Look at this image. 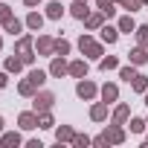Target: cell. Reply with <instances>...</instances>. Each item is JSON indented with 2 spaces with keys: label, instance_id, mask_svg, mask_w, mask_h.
<instances>
[{
  "label": "cell",
  "instance_id": "44dd1931",
  "mask_svg": "<svg viewBox=\"0 0 148 148\" xmlns=\"http://www.w3.org/2000/svg\"><path fill=\"white\" fill-rule=\"evenodd\" d=\"M128 58H131V64L136 67V64H145V61H148V52H145V47H136V49L128 52Z\"/></svg>",
  "mask_w": 148,
  "mask_h": 148
},
{
  "label": "cell",
  "instance_id": "2e32d148",
  "mask_svg": "<svg viewBox=\"0 0 148 148\" xmlns=\"http://www.w3.org/2000/svg\"><path fill=\"white\" fill-rule=\"evenodd\" d=\"M55 139H58V145L61 142H73L76 139V131H73L70 125H61V128H55Z\"/></svg>",
  "mask_w": 148,
  "mask_h": 148
},
{
  "label": "cell",
  "instance_id": "603a6c76",
  "mask_svg": "<svg viewBox=\"0 0 148 148\" xmlns=\"http://www.w3.org/2000/svg\"><path fill=\"white\" fill-rule=\"evenodd\" d=\"M6 70H9V73H21V70H23V58H21L18 52L9 55V58H6Z\"/></svg>",
  "mask_w": 148,
  "mask_h": 148
},
{
  "label": "cell",
  "instance_id": "6da1fadb",
  "mask_svg": "<svg viewBox=\"0 0 148 148\" xmlns=\"http://www.w3.org/2000/svg\"><path fill=\"white\" fill-rule=\"evenodd\" d=\"M32 47H35V38H32V35H21V38H18V44H15V52L23 58V64H32V61H35V52H32Z\"/></svg>",
  "mask_w": 148,
  "mask_h": 148
},
{
  "label": "cell",
  "instance_id": "f546056e",
  "mask_svg": "<svg viewBox=\"0 0 148 148\" xmlns=\"http://www.w3.org/2000/svg\"><path fill=\"white\" fill-rule=\"evenodd\" d=\"M38 128H55V119H52V113H49V110L38 113Z\"/></svg>",
  "mask_w": 148,
  "mask_h": 148
},
{
  "label": "cell",
  "instance_id": "83f0119b",
  "mask_svg": "<svg viewBox=\"0 0 148 148\" xmlns=\"http://www.w3.org/2000/svg\"><path fill=\"white\" fill-rule=\"evenodd\" d=\"M113 3H116V0H96V6H99V9L105 12V18H113V15H116Z\"/></svg>",
  "mask_w": 148,
  "mask_h": 148
},
{
  "label": "cell",
  "instance_id": "ba28073f",
  "mask_svg": "<svg viewBox=\"0 0 148 148\" xmlns=\"http://www.w3.org/2000/svg\"><path fill=\"white\" fill-rule=\"evenodd\" d=\"M67 61H64V55H52V64H49V76H55V79H61L64 73H67Z\"/></svg>",
  "mask_w": 148,
  "mask_h": 148
},
{
  "label": "cell",
  "instance_id": "e575fe53",
  "mask_svg": "<svg viewBox=\"0 0 148 148\" xmlns=\"http://www.w3.org/2000/svg\"><path fill=\"white\" fill-rule=\"evenodd\" d=\"M119 6H122V9H128V12L134 15V12H136V9L142 6V0H122V3H119Z\"/></svg>",
  "mask_w": 148,
  "mask_h": 148
},
{
  "label": "cell",
  "instance_id": "cb8c5ba5",
  "mask_svg": "<svg viewBox=\"0 0 148 148\" xmlns=\"http://www.w3.org/2000/svg\"><path fill=\"white\" fill-rule=\"evenodd\" d=\"M47 76H49V70H29V76H26V79H29L32 84H38V87H41V84L47 82Z\"/></svg>",
  "mask_w": 148,
  "mask_h": 148
},
{
  "label": "cell",
  "instance_id": "9a60e30c",
  "mask_svg": "<svg viewBox=\"0 0 148 148\" xmlns=\"http://www.w3.org/2000/svg\"><path fill=\"white\" fill-rule=\"evenodd\" d=\"M64 9H67V6H61L58 0H49V3H47V18H49V21H61Z\"/></svg>",
  "mask_w": 148,
  "mask_h": 148
},
{
  "label": "cell",
  "instance_id": "4fadbf2b",
  "mask_svg": "<svg viewBox=\"0 0 148 148\" xmlns=\"http://www.w3.org/2000/svg\"><path fill=\"white\" fill-rule=\"evenodd\" d=\"M90 119H93V122H105V119H108V102H96V105L90 108Z\"/></svg>",
  "mask_w": 148,
  "mask_h": 148
},
{
  "label": "cell",
  "instance_id": "3957f363",
  "mask_svg": "<svg viewBox=\"0 0 148 148\" xmlns=\"http://www.w3.org/2000/svg\"><path fill=\"white\" fill-rule=\"evenodd\" d=\"M52 105H55V96H52L49 90H41V93H35V96H32V110H38V113L52 110Z\"/></svg>",
  "mask_w": 148,
  "mask_h": 148
},
{
  "label": "cell",
  "instance_id": "7dc6e473",
  "mask_svg": "<svg viewBox=\"0 0 148 148\" xmlns=\"http://www.w3.org/2000/svg\"><path fill=\"white\" fill-rule=\"evenodd\" d=\"M145 122H148V119H145Z\"/></svg>",
  "mask_w": 148,
  "mask_h": 148
},
{
  "label": "cell",
  "instance_id": "8992f818",
  "mask_svg": "<svg viewBox=\"0 0 148 148\" xmlns=\"http://www.w3.org/2000/svg\"><path fill=\"white\" fill-rule=\"evenodd\" d=\"M18 125H21L23 131H35V128H38V110H23V113L18 116Z\"/></svg>",
  "mask_w": 148,
  "mask_h": 148
},
{
  "label": "cell",
  "instance_id": "7bdbcfd3",
  "mask_svg": "<svg viewBox=\"0 0 148 148\" xmlns=\"http://www.w3.org/2000/svg\"><path fill=\"white\" fill-rule=\"evenodd\" d=\"M142 3H148V0H142Z\"/></svg>",
  "mask_w": 148,
  "mask_h": 148
},
{
  "label": "cell",
  "instance_id": "7402d4cb",
  "mask_svg": "<svg viewBox=\"0 0 148 148\" xmlns=\"http://www.w3.org/2000/svg\"><path fill=\"white\" fill-rule=\"evenodd\" d=\"M18 93H21V96H26V99H32V96L38 93V84H32L29 79H23V82L18 84Z\"/></svg>",
  "mask_w": 148,
  "mask_h": 148
},
{
  "label": "cell",
  "instance_id": "bcb514c9",
  "mask_svg": "<svg viewBox=\"0 0 148 148\" xmlns=\"http://www.w3.org/2000/svg\"><path fill=\"white\" fill-rule=\"evenodd\" d=\"M145 145H148V139H145Z\"/></svg>",
  "mask_w": 148,
  "mask_h": 148
},
{
  "label": "cell",
  "instance_id": "7a4b0ae2",
  "mask_svg": "<svg viewBox=\"0 0 148 148\" xmlns=\"http://www.w3.org/2000/svg\"><path fill=\"white\" fill-rule=\"evenodd\" d=\"M79 49H82V55H87V58H102V52H105V49H102V44H99V41H93L87 32L79 38Z\"/></svg>",
  "mask_w": 148,
  "mask_h": 148
},
{
  "label": "cell",
  "instance_id": "4316f807",
  "mask_svg": "<svg viewBox=\"0 0 148 148\" xmlns=\"http://www.w3.org/2000/svg\"><path fill=\"white\" fill-rule=\"evenodd\" d=\"M134 35H136V47H145V49H148V23H145V26H136Z\"/></svg>",
  "mask_w": 148,
  "mask_h": 148
},
{
  "label": "cell",
  "instance_id": "b9f144b4",
  "mask_svg": "<svg viewBox=\"0 0 148 148\" xmlns=\"http://www.w3.org/2000/svg\"><path fill=\"white\" fill-rule=\"evenodd\" d=\"M0 49H3V38H0Z\"/></svg>",
  "mask_w": 148,
  "mask_h": 148
},
{
  "label": "cell",
  "instance_id": "ee69618b",
  "mask_svg": "<svg viewBox=\"0 0 148 148\" xmlns=\"http://www.w3.org/2000/svg\"><path fill=\"white\" fill-rule=\"evenodd\" d=\"M116 3H122V0H116Z\"/></svg>",
  "mask_w": 148,
  "mask_h": 148
},
{
  "label": "cell",
  "instance_id": "4dcf8cb0",
  "mask_svg": "<svg viewBox=\"0 0 148 148\" xmlns=\"http://www.w3.org/2000/svg\"><path fill=\"white\" fill-rule=\"evenodd\" d=\"M119 79H122V82H128V84L136 79V70H134V64H131V67H119Z\"/></svg>",
  "mask_w": 148,
  "mask_h": 148
},
{
  "label": "cell",
  "instance_id": "5bb4252c",
  "mask_svg": "<svg viewBox=\"0 0 148 148\" xmlns=\"http://www.w3.org/2000/svg\"><path fill=\"white\" fill-rule=\"evenodd\" d=\"M70 15L76 18V21H84V18L90 15V9H87V3H82V0H73V6H70Z\"/></svg>",
  "mask_w": 148,
  "mask_h": 148
},
{
  "label": "cell",
  "instance_id": "f6af8a7d",
  "mask_svg": "<svg viewBox=\"0 0 148 148\" xmlns=\"http://www.w3.org/2000/svg\"><path fill=\"white\" fill-rule=\"evenodd\" d=\"M82 3H87V0H82Z\"/></svg>",
  "mask_w": 148,
  "mask_h": 148
},
{
  "label": "cell",
  "instance_id": "f1b7e54d",
  "mask_svg": "<svg viewBox=\"0 0 148 148\" xmlns=\"http://www.w3.org/2000/svg\"><path fill=\"white\" fill-rule=\"evenodd\" d=\"M131 87H134L136 93H145V90H148V76H139V73H136V79L131 82Z\"/></svg>",
  "mask_w": 148,
  "mask_h": 148
},
{
  "label": "cell",
  "instance_id": "8d00e7d4",
  "mask_svg": "<svg viewBox=\"0 0 148 148\" xmlns=\"http://www.w3.org/2000/svg\"><path fill=\"white\" fill-rule=\"evenodd\" d=\"M9 84V70H0V87Z\"/></svg>",
  "mask_w": 148,
  "mask_h": 148
},
{
  "label": "cell",
  "instance_id": "9c48e42d",
  "mask_svg": "<svg viewBox=\"0 0 148 148\" xmlns=\"http://www.w3.org/2000/svg\"><path fill=\"white\" fill-rule=\"evenodd\" d=\"M67 73H70L73 79H84V76H87V61H84V58H79V61H70Z\"/></svg>",
  "mask_w": 148,
  "mask_h": 148
},
{
  "label": "cell",
  "instance_id": "74e56055",
  "mask_svg": "<svg viewBox=\"0 0 148 148\" xmlns=\"http://www.w3.org/2000/svg\"><path fill=\"white\" fill-rule=\"evenodd\" d=\"M26 148H44V145H41V139H29V142H26Z\"/></svg>",
  "mask_w": 148,
  "mask_h": 148
},
{
  "label": "cell",
  "instance_id": "d590c367",
  "mask_svg": "<svg viewBox=\"0 0 148 148\" xmlns=\"http://www.w3.org/2000/svg\"><path fill=\"white\" fill-rule=\"evenodd\" d=\"M12 18H15V15H12V9H9L6 3H0V23H9Z\"/></svg>",
  "mask_w": 148,
  "mask_h": 148
},
{
  "label": "cell",
  "instance_id": "f35d334b",
  "mask_svg": "<svg viewBox=\"0 0 148 148\" xmlns=\"http://www.w3.org/2000/svg\"><path fill=\"white\" fill-rule=\"evenodd\" d=\"M23 3H26V6H38V3H41V0H23Z\"/></svg>",
  "mask_w": 148,
  "mask_h": 148
},
{
  "label": "cell",
  "instance_id": "8fae6325",
  "mask_svg": "<svg viewBox=\"0 0 148 148\" xmlns=\"http://www.w3.org/2000/svg\"><path fill=\"white\" fill-rule=\"evenodd\" d=\"M23 139H21V134L18 131H6L3 136H0V145H3V148H18Z\"/></svg>",
  "mask_w": 148,
  "mask_h": 148
},
{
  "label": "cell",
  "instance_id": "1f68e13d",
  "mask_svg": "<svg viewBox=\"0 0 148 148\" xmlns=\"http://www.w3.org/2000/svg\"><path fill=\"white\" fill-rule=\"evenodd\" d=\"M70 52V41L67 38H55V55H67Z\"/></svg>",
  "mask_w": 148,
  "mask_h": 148
},
{
  "label": "cell",
  "instance_id": "ab89813d",
  "mask_svg": "<svg viewBox=\"0 0 148 148\" xmlns=\"http://www.w3.org/2000/svg\"><path fill=\"white\" fill-rule=\"evenodd\" d=\"M142 96H145V108H148V90H145V93H142Z\"/></svg>",
  "mask_w": 148,
  "mask_h": 148
},
{
  "label": "cell",
  "instance_id": "d6a6232c",
  "mask_svg": "<svg viewBox=\"0 0 148 148\" xmlns=\"http://www.w3.org/2000/svg\"><path fill=\"white\" fill-rule=\"evenodd\" d=\"M145 125H148L145 119H139V116H131V131H134V134H142V131H145Z\"/></svg>",
  "mask_w": 148,
  "mask_h": 148
},
{
  "label": "cell",
  "instance_id": "ac0fdd59",
  "mask_svg": "<svg viewBox=\"0 0 148 148\" xmlns=\"http://www.w3.org/2000/svg\"><path fill=\"white\" fill-rule=\"evenodd\" d=\"M23 26H26V23H21L18 18H12L9 23H3V29H6V32H9L12 38H21V35H23Z\"/></svg>",
  "mask_w": 148,
  "mask_h": 148
},
{
  "label": "cell",
  "instance_id": "52a82bcc",
  "mask_svg": "<svg viewBox=\"0 0 148 148\" xmlns=\"http://www.w3.org/2000/svg\"><path fill=\"white\" fill-rule=\"evenodd\" d=\"M102 23H105V12H102V9H96V12H90V15L84 18V26H87L90 32H99Z\"/></svg>",
  "mask_w": 148,
  "mask_h": 148
},
{
  "label": "cell",
  "instance_id": "30bf717a",
  "mask_svg": "<svg viewBox=\"0 0 148 148\" xmlns=\"http://www.w3.org/2000/svg\"><path fill=\"white\" fill-rule=\"evenodd\" d=\"M105 136H108L110 145H122V142H125V131H122V125H110V128L105 131Z\"/></svg>",
  "mask_w": 148,
  "mask_h": 148
},
{
  "label": "cell",
  "instance_id": "7c38bea8",
  "mask_svg": "<svg viewBox=\"0 0 148 148\" xmlns=\"http://www.w3.org/2000/svg\"><path fill=\"white\" fill-rule=\"evenodd\" d=\"M23 23H26V29H32V32H41V26H44V15H41V12H29Z\"/></svg>",
  "mask_w": 148,
  "mask_h": 148
},
{
  "label": "cell",
  "instance_id": "ffe728a7",
  "mask_svg": "<svg viewBox=\"0 0 148 148\" xmlns=\"http://www.w3.org/2000/svg\"><path fill=\"white\" fill-rule=\"evenodd\" d=\"M128 116H131V108H128V105H116V110H113V125H125Z\"/></svg>",
  "mask_w": 148,
  "mask_h": 148
},
{
  "label": "cell",
  "instance_id": "5b68a950",
  "mask_svg": "<svg viewBox=\"0 0 148 148\" xmlns=\"http://www.w3.org/2000/svg\"><path fill=\"white\" fill-rule=\"evenodd\" d=\"M35 47H38V55H55V38L49 35H38Z\"/></svg>",
  "mask_w": 148,
  "mask_h": 148
},
{
  "label": "cell",
  "instance_id": "d6986e66",
  "mask_svg": "<svg viewBox=\"0 0 148 148\" xmlns=\"http://www.w3.org/2000/svg\"><path fill=\"white\" fill-rule=\"evenodd\" d=\"M99 93H102V102H108V105L119 99V87H116V84H105V87H102Z\"/></svg>",
  "mask_w": 148,
  "mask_h": 148
},
{
  "label": "cell",
  "instance_id": "484cf974",
  "mask_svg": "<svg viewBox=\"0 0 148 148\" xmlns=\"http://www.w3.org/2000/svg\"><path fill=\"white\" fill-rule=\"evenodd\" d=\"M116 67H119V58H116V55H108V58L102 55V58H99V70L108 73V70H116Z\"/></svg>",
  "mask_w": 148,
  "mask_h": 148
},
{
  "label": "cell",
  "instance_id": "60d3db41",
  "mask_svg": "<svg viewBox=\"0 0 148 148\" xmlns=\"http://www.w3.org/2000/svg\"><path fill=\"white\" fill-rule=\"evenodd\" d=\"M0 134H3V119H0Z\"/></svg>",
  "mask_w": 148,
  "mask_h": 148
},
{
  "label": "cell",
  "instance_id": "277c9868",
  "mask_svg": "<svg viewBox=\"0 0 148 148\" xmlns=\"http://www.w3.org/2000/svg\"><path fill=\"white\" fill-rule=\"evenodd\" d=\"M76 93H79V99H87V102H90V99H96L99 87H96L93 82H87V76H84V79H82V82L76 84Z\"/></svg>",
  "mask_w": 148,
  "mask_h": 148
},
{
  "label": "cell",
  "instance_id": "d4e9b609",
  "mask_svg": "<svg viewBox=\"0 0 148 148\" xmlns=\"http://www.w3.org/2000/svg\"><path fill=\"white\" fill-rule=\"evenodd\" d=\"M119 32H136V23H134V18H131V12L125 15V18H119Z\"/></svg>",
  "mask_w": 148,
  "mask_h": 148
},
{
  "label": "cell",
  "instance_id": "836d02e7",
  "mask_svg": "<svg viewBox=\"0 0 148 148\" xmlns=\"http://www.w3.org/2000/svg\"><path fill=\"white\" fill-rule=\"evenodd\" d=\"M93 139L87 136V134H76V139H73V145H76V148H87Z\"/></svg>",
  "mask_w": 148,
  "mask_h": 148
},
{
  "label": "cell",
  "instance_id": "e0dca14e",
  "mask_svg": "<svg viewBox=\"0 0 148 148\" xmlns=\"http://www.w3.org/2000/svg\"><path fill=\"white\" fill-rule=\"evenodd\" d=\"M99 32H102V41H105V44H116V41H119V26H105V23H102Z\"/></svg>",
  "mask_w": 148,
  "mask_h": 148
}]
</instances>
